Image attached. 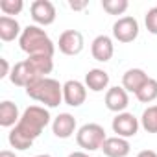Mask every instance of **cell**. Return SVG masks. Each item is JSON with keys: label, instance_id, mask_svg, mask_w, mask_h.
Here are the masks:
<instances>
[{"label": "cell", "instance_id": "obj_11", "mask_svg": "<svg viewBox=\"0 0 157 157\" xmlns=\"http://www.w3.org/2000/svg\"><path fill=\"white\" fill-rule=\"evenodd\" d=\"M129 105V93L124 87H109L105 91V107L113 113H124Z\"/></svg>", "mask_w": 157, "mask_h": 157}, {"label": "cell", "instance_id": "obj_25", "mask_svg": "<svg viewBox=\"0 0 157 157\" xmlns=\"http://www.w3.org/2000/svg\"><path fill=\"white\" fill-rule=\"evenodd\" d=\"M68 6H70V10H74V11H82V10H85V8L89 6V0H82V2H76V0H70V2H68Z\"/></svg>", "mask_w": 157, "mask_h": 157}, {"label": "cell", "instance_id": "obj_20", "mask_svg": "<svg viewBox=\"0 0 157 157\" xmlns=\"http://www.w3.org/2000/svg\"><path fill=\"white\" fill-rule=\"evenodd\" d=\"M135 96H137V100L140 104H151L153 100H157V80L150 78V80L140 87V91Z\"/></svg>", "mask_w": 157, "mask_h": 157}, {"label": "cell", "instance_id": "obj_24", "mask_svg": "<svg viewBox=\"0 0 157 157\" xmlns=\"http://www.w3.org/2000/svg\"><path fill=\"white\" fill-rule=\"evenodd\" d=\"M144 24H146V30L151 33V35H157V6L150 8L144 15Z\"/></svg>", "mask_w": 157, "mask_h": 157}, {"label": "cell", "instance_id": "obj_7", "mask_svg": "<svg viewBox=\"0 0 157 157\" xmlns=\"http://www.w3.org/2000/svg\"><path fill=\"white\" fill-rule=\"evenodd\" d=\"M83 46H85L83 35L78 30H65L59 35V41H57V48L65 56H78L83 50Z\"/></svg>", "mask_w": 157, "mask_h": 157}, {"label": "cell", "instance_id": "obj_9", "mask_svg": "<svg viewBox=\"0 0 157 157\" xmlns=\"http://www.w3.org/2000/svg\"><path fill=\"white\" fill-rule=\"evenodd\" d=\"M87 98V87L85 83L78 80H68L63 83V102L70 107H80Z\"/></svg>", "mask_w": 157, "mask_h": 157}, {"label": "cell", "instance_id": "obj_18", "mask_svg": "<svg viewBox=\"0 0 157 157\" xmlns=\"http://www.w3.org/2000/svg\"><path fill=\"white\" fill-rule=\"evenodd\" d=\"M19 120H21V113H19L17 104L4 100L0 104V126L2 128H15L19 124Z\"/></svg>", "mask_w": 157, "mask_h": 157}, {"label": "cell", "instance_id": "obj_3", "mask_svg": "<svg viewBox=\"0 0 157 157\" xmlns=\"http://www.w3.org/2000/svg\"><path fill=\"white\" fill-rule=\"evenodd\" d=\"M24 91L32 100L50 109L57 107L63 102V83H59L54 78H37Z\"/></svg>", "mask_w": 157, "mask_h": 157}, {"label": "cell", "instance_id": "obj_1", "mask_svg": "<svg viewBox=\"0 0 157 157\" xmlns=\"http://www.w3.org/2000/svg\"><path fill=\"white\" fill-rule=\"evenodd\" d=\"M50 113L44 105H30L22 111L21 120L15 128H11L8 140L11 144V148L24 151L28 148H32L33 140L44 131V128L50 124Z\"/></svg>", "mask_w": 157, "mask_h": 157}, {"label": "cell", "instance_id": "obj_14", "mask_svg": "<svg viewBox=\"0 0 157 157\" xmlns=\"http://www.w3.org/2000/svg\"><path fill=\"white\" fill-rule=\"evenodd\" d=\"M102 151L105 157H128L129 151H131V144L128 139H122V137H107L104 146H102Z\"/></svg>", "mask_w": 157, "mask_h": 157}, {"label": "cell", "instance_id": "obj_12", "mask_svg": "<svg viewBox=\"0 0 157 157\" xmlns=\"http://www.w3.org/2000/svg\"><path fill=\"white\" fill-rule=\"evenodd\" d=\"M78 124L74 115L70 113H59L54 120H52V133L57 139H70L74 133H78Z\"/></svg>", "mask_w": 157, "mask_h": 157}, {"label": "cell", "instance_id": "obj_8", "mask_svg": "<svg viewBox=\"0 0 157 157\" xmlns=\"http://www.w3.org/2000/svg\"><path fill=\"white\" fill-rule=\"evenodd\" d=\"M30 15L37 26H50L56 21V6L50 0H35L30 6Z\"/></svg>", "mask_w": 157, "mask_h": 157}, {"label": "cell", "instance_id": "obj_6", "mask_svg": "<svg viewBox=\"0 0 157 157\" xmlns=\"http://www.w3.org/2000/svg\"><path fill=\"white\" fill-rule=\"evenodd\" d=\"M111 128H113V133H117V137H122V139H131L139 133V128H140V120L133 115V113H118L113 122H111Z\"/></svg>", "mask_w": 157, "mask_h": 157}, {"label": "cell", "instance_id": "obj_2", "mask_svg": "<svg viewBox=\"0 0 157 157\" xmlns=\"http://www.w3.org/2000/svg\"><path fill=\"white\" fill-rule=\"evenodd\" d=\"M19 46L28 56H50V57H54V52H56L54 41L37 24H28L22 30V33L19 37Z\"/></svg>", "mask_w": 157, "mask_h": 157}, {"label": "cell", "instance_id": "obj_21", "mask_svg": "<svg viewBox=\"0 0 157 157\" xmlns=\"http://www.w3.org/2000/svg\"><path fill=\"white\" fill-rule=\"evenodd\" d=\"M140 126L148 133H157V105H150L140 115Z\"/></svg>", "mask_w": 157, "mask_h": 157}, {"label": "cell", "instance_id": "obj_26", "mask_svg": "<svg viewBox=\"0 0 157 157\" xmlns=\"http://www.w3.org/2000/svg\"><path fill=\"white\" fill-rule=\"evenodd\" d=\"M0 65H2V74H0V78H8L11 74V68H10V63L6 57H0Z\"/></svg>", "mask_w": 157, "mask_h": 157}, {"label": "cell", "instance_id": "obj_22", "mask_svg": "<svg viewBox=\"0 0 157 157\" xmlns=\"http://www.w3.org/2000/svg\"><path fill=\"white\" fill-rule=\"evenodd\" d=\"M102 8L109 15H124L129 8L128 0H102Z\"/></svg>", "mask_w": 157, "mask_h": 157}, {"label": "cell", "instance_id": "obj_15", "mask_svg": "<svg viewBox=\"0 0 157 157\" xmlns=\"http://www.w3.org/2000/svg\"><path fill=\"white\" fill-rule=\"evenodd\" d=\"M150 80V76L142 70V68H129L124 72L122 76V87L128 91V93H133L137 94L140 91V87Z\"/></svg>", "mask_w": 157, "mask_h": 157}, {"label": "cell", "instance_id": "obj_30", "mask_svg": "<svg viewBox=\"0 0 157 157\" xmlns=\"http://www.w3.org/2000/svg\"><path fill=\"white\" fill-rule=\"evenodd\" d=\"M33 157H52V155H48V153H39V155H33Z\"/></svg>", "mask_w": 157, "mask_h": 157}, {"label": "cell", "instance_id": "obj_23", "mask_svg": "<svg viewBox=\"0 0 157 157\" xmlns=\"http://www.w3.org/2000/svg\"><path fill=\"white\" fill-rule=\"evenodd\" d=\"M0 10L6 17L10 15H19L24 10V2L22 0H0Z\"/></svg>", "mask_w": 157, "mask_h": 157}, {"label": "cell", "instance_id": "obj_5", "mask_svg": "<svg viewBox=\"0 0 157 157\" xmlns=\"http://www.w3.org/2000/svg\"><path fill=\"white\" fill-rule=\"evenodd\" d=\"M139 32H140V26H139V21L135 17H120L115 24H113V37L118 41V43H133L137 37H139Z\"/></svg>", "mask_w": 157, "mask_h": 157}, {"label": "cell", "instance_id": "obj_17", "mask_svg": "<svg viewBox=\"0 0 157 157\" xmlns=\"http://www.w3.org/2000/svg\"><path fill=\"white\" fill-rule=\"evenodd\" d=\"M21 33H22V28H21L17 19L6 17V15L0 17V39H2L4 43L15 41L17 37H21Z\"/></svg>", "mask_w": 157, "mask_h": 157}, {"label": "cell", "instance_id": "obj_13", "mask_svg": "<svg viewBox=\"0 0 157 157\" xmlns=\"http://www.w3.org/2000/svg\"><path fill=\"white\" fill-rule=\"evenodd\" d=\"M91 54L96 61L107 63L115 54V44L109 35H96L91 43Z\"/></svg>", "mask_w": 157, "mask_h": 157}, {"label": "cell", "instance_id": "obj_4", "mask_svg": "<svg viewBox=\"0 0 157 157\" xmlns=\"http://www.w3.org/2000/svg\"><path fill=\"white\" fill-rule=\"evenodd\" d=\"M107 135H105V129L96 124V122H89V124H83L76 133V142L83 151H96V150H102L104 142H105Z\"/></svg>", "mask_w": 157, "mask_h": 157}, {"label": "cell", "instance_id": "obj_27", "mask_svg": "<svg viewBox=\"0 0 157 157\" xmlns=\"http://www.w3.org/2000/svg\"><path fill=\"white\" fill-rule=\"evenodd\" d=\"M137 157H157V153L153 150H142V151L137 153Z\"/></svg>", "mask_w": 157, "mask_h": 157}, {"label": "cell", "instance_id": "obj_16", "mask_svg": "<svg viewBox=\"0 0 157 157\" xmlns=\"http://www.w3.org/2000/svg\"><path fill=\"white\" fill-rule=\"evenodd\" d=\"M85 87L93 93H102L109 89V74L104 68H91L85 74Z\"/></svg>", "mask_w": 157, "mask_h": 157}, {"label": "cell", "instance_id": "obj_19", "mask_svg": "<svg viewBox=\"0 0 157 157\" xmlns=\"http://www.w3.org/2000/svg\"><path fill=\"white\" fill-rule=\"evenodd\" d=\"M26 59L39 78H48V74L54 70V57L50 56H28Z\"/></svg>", "mask_w": 157, "mask_h": 157}, {"label": "cell", "instance_id": "obj_28", "mask_svg": "<svg viewBox=\"0 0 157 157\" xmlns=\"http://www.w3.org/2000/svg\"><path fill=\"white\" fill-rule=\"evenodd\" d=\"M68 157H91V155H89L87 151H83V150H82V151H72Z\"/></svg>", "mask_w": 157, "mask_h": 157}, {"label": "cell", "instance_id": "obj_29", "mask_svg": "<svg viewBox=\"0 0 157 157\" xmlns=\"http://www.w3.org/2000/svg\"><path fill=\"white\" fill-rule=\"evenodd\" d=\"M0 157H17V155L11 150H2V151H0Z\"/></svg>", "mask_w": 157, "mask_h": 157}, {"label": "cell", "instance_id": "obj_10", "mask_svg": "<svg viewBox=\"0 0 157 157\" xmlns=\"http://www.w3.org/2000/svg\"><path fill=\"white\" fill-rule=\"evenodd\" d=\"M37 74H35V70L32 68V65H30V61L28 59H22V61H19V63H15L13 67H11V74H10V80H11V83L13 85H17V87H22V89H26L33 80H37Z\"/></svg>", "mask_w": 157, "mask_h": 157}]
</instances>
